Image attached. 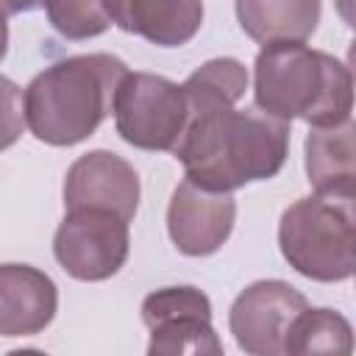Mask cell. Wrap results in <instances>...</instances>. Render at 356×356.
<instances>
[{"instance_id":"cell-19","label":"cell","mask_w":356,"mask_h":356,"mask_svg":"<svg viewBox=\"0 0 356 356\" xmlns=\"http://www.w3.org/2000/svg\"><path fill=\"white\" fill-rule=\"evenodd\" d=\"M42 0H0V14L11 17V14H22V11H33L39 8Z\"/></svg>"},{"instance_id":"cell-2","label":"cell","mask_w":356,"mask_h":356,"mask_svg":"<svg viewBox=\"0 0 356 356\" xmlns=\"http://www.w3.org/2000/svg\"><path fill=\"white\" fill-rule=\"evenodd\" d=\"M128 67L111 53L70 56L42 70L25 89V125L53 147L89 139L114 108Z\"/></svg>"},{"instance_id":"cell-1","label":"cell","mask_w":356,"mask_h":356,"mask_svg":"<svg viewBox=\"0 0 356 356\" xmlns=\"http://www.w3.org/2000/svg\"><path fill=\"white\" fill-rule=\"evenodd\" d=\"M186 125L172 147L186 181L234 192L250 181L278 175L289 153V122L259 106L236 108L248 89V70L236 58H211L184 83Z\"/></svg>"},{"instance_id":"cell-6","label":"cell","mask_w":356,"mask_h":356,"mask_svg":"<svg viewBox=\"0 0 356 356\" xmlns=\"http://www.w3.org/2000/svg\"><path fill=\"white\" fill-rule=\"evenodd\" d=\"M128 220L106 209H67L53 236L56 261L78 281H106L128 259Z\"/></svg>"},{"instance_id":"cell-20","label":"cell","mask_w":356,"mask_h":356,"mask_svg":"<svg viewBox=\"0 0 356 356\" xmlns=\"http://www.w3.org/2000/svg\"><path fill=\"white\" fill-rule=\"evenodd\" d=\"M6 50H8V25H6V17L0 14V61H3Z\"/></svg>"},{"instance_id":"cell-15","label":"cell","mask_w":356,"mask_h":356,"mask_svg":"<svg viewBox=\"0 0 356 356\" xmlns=\"http://www.w3.org/2000/svg\"><path fill=\"white\" fill-rule=\"evenodd\" d=\"M150 356H220L222 342L211 328V317L184 314L150 325Z\"/></svg>"},{"instance_id":"cell-9","label":"cell","mask_w":356,"mask_h":356,"mask_svg":"<svg viewBox=\"0 0 356 356\" xmlns=\"http://www.w3.org/2000/svg\"><path fill=\"white\" fill-rule=\"evenodd\" d=\"M139 195L136 170L111 150L78 156L64 175V209H106L131 222L139 209Z\"/></svg>"},{"instance_id":"cell-16","label":"cell","mask_w":356,"mask_h":356,"mask_svg":"<svg viewBox=\"0 0 356 356\" xmlns=\"http://www.w3.org/2000/svg\"><path fill=\"white\" fill-rule=\"evenodd\" d=\"M42 6L50 25L72 42L100 36L111 25L103 0H42Z\"/></svg>"},{"instance_id":"cell-18","label":"cell","mask_w":356,"mask_h":356,"mask_svg":"<svg viewBox=\"0 0 356 356\" xmlns=\"http://www.w3.org/2000/svg\"><path fill=\"white\" fill-rule=\"evenodd\" d=\"M25 131V95L22 89L0 75V150L11 147Z\"/></svg>"},{"instance_id":"cell-7","label":"cell","mask_w":356,"mask_h":356,"mask_svg":"<svg viewBox=\"0 0 356 356\" xmlns=\"http://www.w3.org/2000/svg\"><path fill=\"white\" fill-rule=\"evenodd\" d=\"M303 292L286 281L267 278L242 289L228 312V325L236 345L253 356L284 353V339L292 320L306 309Z\"/></svg>"},{"instance_id":"cell-8","label":"cell","mask_w":356,"mask_h":356,"mask_svg":"<svg viewBox=\"0 0 356 356\" xmlns=\"http://www.w3.org/2000/svg\"><path fill=\"white\" fill-rule=\"evenodd\" d=\"M234 220L236 200L231 192H211L184 178L170 197L167 231L184 256L217 253L228 242Z\"/></svg>"},{"instance_id":"cell-13","label":"cell","mask_w":356,"mask_h":356,"mask_svg":"<svg viewBox=\"0 0 356 356\" xmlns=\"http://www.w3.org/2000/svg\"><path fill=\"white\" fill-rule=\"evenodd\" d=\"M320 11V0H236V19L259 44L306 42L317 31Z\"/></svg>"},{"instance_id":"cell-4","label":"cell","mask_w":356,"mask_h":356,"mask_svg":"<svg viewBox=\"0 0 356 356\" xmlns=\"http://www.w3.org/2000/svg\"><path fill=\"white\" fill-rule=\"evenodd\" d=\"M278 248L292 270L312 281L334 284L353 275V197L312 195L284 209Z\"/></svg>"},{"instance_id":"cell-5","label":"cell","mask_w":356,"mask_h":356,"mask_svg":"<svg viewBox=\"0 0 356 356\" xmlns=\"http://www.w3.org/2000/svg\"><path fill=\"white\" fill-rule=\"evenodd\" d=\"M117 134L139 150H170L186 125V95L181 83L153 72H125L114 95Z\"/></svg>"},{"instance_id":"cell-3","label":"cell","mask_w":356,"mask_h":356,"mask_svg":"<svg viewBox=\"0 0 356 356\" xmlns=\"http://www.w3.org/2000/svg\"><path fill=\"white\" fill-rule=\"evenodd\" d=\"M256 106L278 120L339 125L353 111L350 70L303 42L264 44L253 64Z\"/></svg>"},{"instance_id":"cell-10","label":"cell","mask_w":356,"mask_h":356,"mask_svg":"<svg viewBox=\"0 0 356 356\" xmlns=\"http://www.w3.org/2000/svg\"><path fill=\"white\" fill-rule=\"evenodd\" d=\"M58 309V289L31 264H0V337H33Z\"/></svg>"},{"instance_id":"cell-11","label":"cell","mask_w":356,"mask_h":356,"mask_svg":"<svg viewBox=\"0 0 356 356\" xmlns=\"http://www.w3.org/2000/svg\"><path fill=\"white\" fill-rule=\"evenodd\" d=\"M108 19L159 47L186 44L203 25V0H103Z\"/></svg>"},{"instance_id":"cell-14","label":"cell","mask_w":356,"mask_h":356,"mask_svg":"<svg viewBox=\"0 0 356 356\" xmlns=\"http://www.w3.org/2000/svg\"><path fill=\"white\" fill-rule=\"evenodd\" d=\"M353 350V328L334 309H303L284 339V353L309 356V353H334L348 356Z\"/></svg>"},{"instance_id":"cell-17","label":"cell","mask_w":356,"mask_h":356,"mask_svg":"<svg viewBox=\"0 0 356 356\" xmlns=\"http://www.w3.org/2000/svg\"><path fill=\"white\" fill-rule=\"evenodd\" d=\"M184 314H197V317H211V300L206 292L197 286H164L150 292L142 300V323L150 328L161 320L170 317H184Z\"/></svg>"},{"instance_id":"cell-12","label":"cell","mask_w":356,"mask_h":356,"mask_svg":"<svg viewBox=\"0 0 356 356\" xmlns=\"http://www.w3.org/2000/svg\"><path fill=\"white\" fill-rule=\"evenodd\" d=\"M356 125H314L306 136V172L314 195L356 197Z\"/></svg>"}]
</instances>
